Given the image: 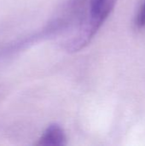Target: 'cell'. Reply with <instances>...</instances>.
<instances>
[{"mask_svg":"<svg viewBox=\"0 0 145 146\" xmlns=\"http://www.w3.org/2000/svg\"><path fill=\"white\" fill-rule=\"evenodd\" d=\"M116 0H86L90 24L97 33L113 10Z\"/></svg>","mask_w":145,"mask_h":146,"instance_id":"1","label":"cell"},{"mask_svg":"<svg viewBox=\"0 0 145 146\" xmlns=\"http://www.w3.org/2000/svg\"><path fill=\"white\" fill-rule=\"evenodd\" d=\"M66 145L67 138L65 133L57 124L49 126L37 143V145L39 146H64Z\"/></svg>","mask_w":145,"mask_h":146,"instance_id":"2","label":"cell"},{"mask_svg":"<svg viewBox=\"0 0 145 146\" xmlns=\"http://www.w3.org/2000/svg\"><path fill=\"white\" fill-rule=\"evenodd\" d=\"M136 24L138 27H143L145 26V0L141 9L138 12V16H137Z\"/></svg>","mask_w":145,"mask_h":146,"instance_id":"3","label":"cell"}]
</instances>
